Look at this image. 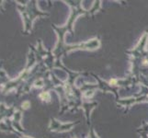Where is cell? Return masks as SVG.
Wrapping results in <instances>:
<instances>
[{"mask_svg": "<svg viewBox=\"0 0 148 138\" xmlns=\"http://www.w3.org/2000/svg\"><path fill=\"white\" fill-rule=\"evenodd\" d=\"M115 83V80H110V84H114Z\"/></svg>", "mask_w": 148, "mask_h": 138, "instance_id": "6da1fadb", "label": "cell"}]
</instances>
